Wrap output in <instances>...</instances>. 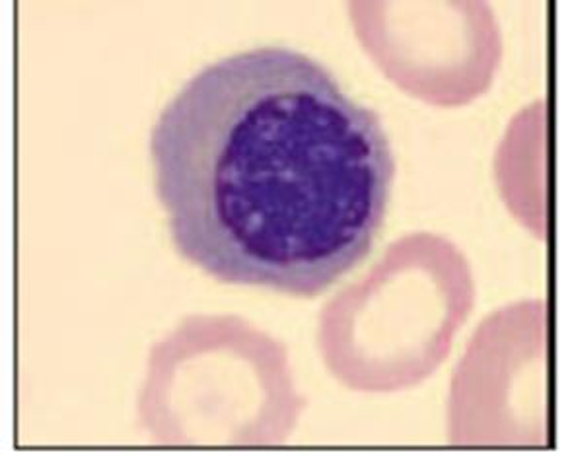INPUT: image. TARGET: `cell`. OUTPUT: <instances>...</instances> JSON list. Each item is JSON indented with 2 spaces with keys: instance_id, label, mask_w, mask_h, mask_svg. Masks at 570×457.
<instances>
[{
  "instance_id": "1",
  "label": "cell",
  "mask_w": 570,
  "mask_h": 457,
  "mask_svg": "<svg viewBox=\"0 0 570 457\" xmlns=\"http://www.w3.org/2000/svg\"><path fill=\"white\" fill-rule=\"evenodd\" d=\"M171 241L228 285L316 298L371 256L395 160L380 117L286 47L208 64L150 135Z\"/></svg>"
},
{
  "instance_id": "2",
  "label": "cell",
  "mask_w": 570,
  "mask_h": 457,
  "mask_svg": "<svg viewBox=\"0 0 570 457\" xmlns=\"http://www.w3.org/2000/svg\"><path fill=\"white\" fill-rule=\"evenodd\" d=\"M475 282L452 241L413 234L325 306L320 349L347 388L385 394L436 372L470 318Z\"/></svg>"
},
{
  "instance_id": "3",
  "label": "cell",
  "mask_w": 570,
  "mask_h": 457,
  "mask_svg": "<svg viewBox=\"0 0 570 457\" xmlns=\"http://www.w3.org/2000/svg\"><path fill=\"white\" fill-rule=\"evenodd\" d=\"M304 407L281 342L232 316L184 321L150 352L140 419L178 448L278 446Z\"/></svg>"
},
{
  "instance_id": "4",
  "label": "cell",
  "mask_w": 570,
  "mask_h": 457,
  "mask_svg": "<svg viewBox=\"0 0 570 457\" xmlns=\"http://www.w3.org/2000/svg\"><path fill=\"white\" fill-rule=\"evenodd\" d=\"M356 33L385 77L434 106H465L489 90L502 36L485 2H356Z\"/></svg>"
},
{
  "instance_id": "5",
  "label": "cell",
  "mask_w": 570,
  "mask_h": 457,
  "mask_svg": "<svg viewBox=\"0 0 570 457\" xmlns=\"http://www.w3.org/2000/svg\"><path fill=\"white\" fill-rule=\"evenodd\" d=\"M532 302L485 319L454 374L450 435L458 446H548L546 366L548 310Z\"/></svg>"
}]
</instances>
